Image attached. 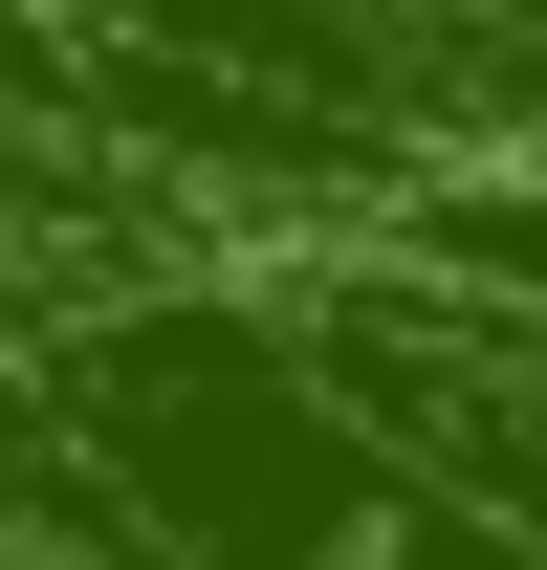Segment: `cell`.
Masks as SVG:
<instances>
[{
    "mask_svg": "<svg viewBox=\"0 0 547 570\" xmlns=\"http://www.w3.org/2000/svg\"><path fill=\"white\" fill-rule=\"evenodd\" d=\"M307 352L395 439V483H460L481 527L547 549V307L438 285V264H350V285H307Z\"/></svg>",
    "mask_w": 547,
    "mask_h": 570,
    "instance_id": "obj_1",
    "label": "cell"
},
{
    "mask_svg": "<svg viewBox=\"0 0 547 570\" xmlns=\"http://www.w3.org/2000/svg\"><path fill=\"white\" fill-rule=\"evenodd\" d=\"M372 570H547L526 527H481L460 483H395V527H372Z\"/></svg>",
    "mask_w": 547,
    "mask_h": 570,
    "instance_id": "obj_2",
    "label": "cell"
},
{
    "mask_svg": "<svg viewBox=\"0 0 547 570\" xmlns=\"http://www.w3.org/2000/svg\"><path fill=\"white\" fill-rule=\"evenodd\" d=\"M395 22H438V45H460V67H504L547 110V0H395Z\"/></svg>",
    "mask_w": 547,
    "mask_h": 570,
    "instance_id": "obj_3",
    "label": "cell"
}]
</instances>
